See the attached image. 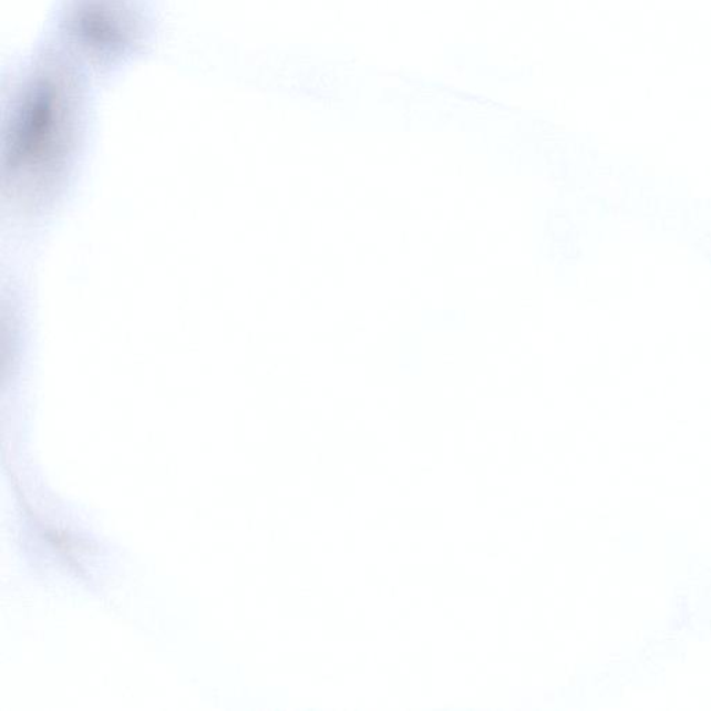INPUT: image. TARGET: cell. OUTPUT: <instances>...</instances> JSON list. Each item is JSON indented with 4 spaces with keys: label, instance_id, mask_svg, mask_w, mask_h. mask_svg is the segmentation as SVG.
<instances>
[{
    "label": "cell",
    "instance_id": "6da1fadb",
    "mask_svg": "<svg viewBox=\"0 0 711 711\" xmlns=\"http://www.w3.org/2000/svg\"><path fill=\"white\" fill-rule=\"evenodd\" d=\"M64 76L40 73L20 91L12 124V172L14 179L32 182L52 174L54 161L69 145L74 122L73 94Z\"/></svg>",
    "mask_w": 711,
    "mask_h": 711
}]
</instances>
